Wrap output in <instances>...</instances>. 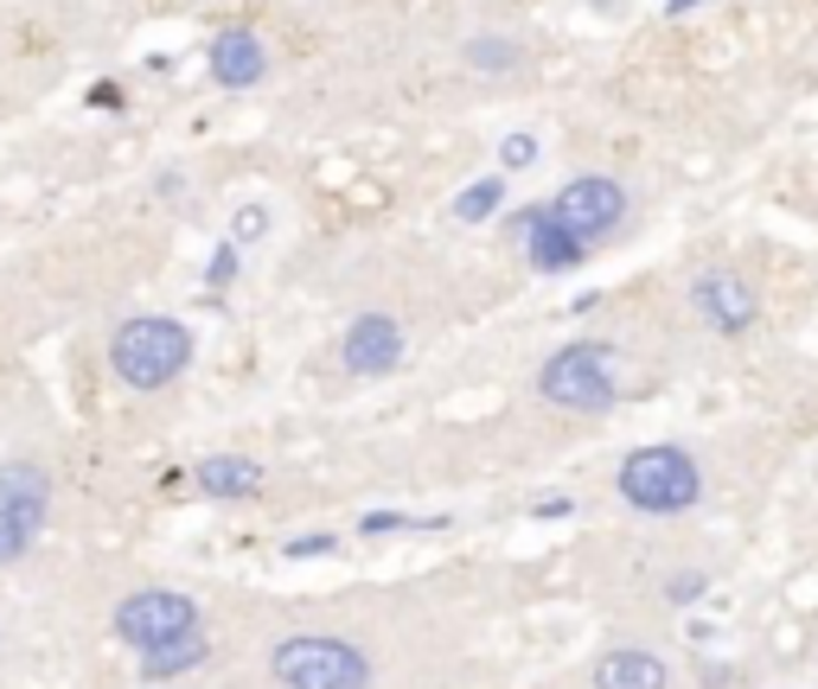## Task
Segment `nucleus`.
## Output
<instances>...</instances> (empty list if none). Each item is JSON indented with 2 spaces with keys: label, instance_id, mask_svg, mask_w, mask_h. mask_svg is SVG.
I'll use <instances>...</instances> for the list:
<instances>
[{
  "label": "nucleus",
  "instance_id": "1",
  "mask_svg": "<svg viewBox=\"0 0 818 689\" xmlns=\"http://www.w3.org/2000/svg\"><path fill=\"white\" fill-rule=\"evenodd\" d=\"M186 364H192V332L180 320H167V313L122 320L110 338V370L128 390H167Z\"/></svg>",
  "mask_w": 818,
  "mask_h": 689
},
{
  "label": "nucleus",
  "instance_id": "2",
  "mask_svg": "<svg viewBox=\"0 0 818 689\" xmlns=\"http://www.w3.org/2000/svg\"><path fill=\"white\" fill-rule=\"evenodd\" d=\"M621 498L646 517H678L704 498V467L671 447V440H652V447H633L621 460Z\"/></svg>",
  "mask_w": 818,
  "mask_h": 689
},
{
  "label": "nucleus",
  "instance_id": "3",
  "mask_svg": "<svg viewBox=\"0 0 818 689\" xmlns=\"http://www.w3.org/2000/svg\"><path fill=\"white\" fill-rule=\"evenodd\" d=\"M537 390H544V402H557L569 415H601V409H614V397H621V358H614L601 338H569L563 352L544 358Z\"/></svg>",
  "mask_w": 818,
  "mask_h": 689
},
{
  "label": "nucleus",
  "instance_id": "4",
  "mask_svg": "<svg viewBox=\"0 0 818 689\" xmlns=\"http://www.w3.org/2000/svg\"><path fill=\"white\" fill-rule=\"evenodd\" d=\"M282 689H372V657L333 632H295L269 652Z\"/></svg>",
  "mask_w": 818,
  "mask_h": 689
},
{
  "label": "nucleus",
  "instance_id": "5",
  "mask_svg": "<svg viewBox=\"0 0 818 689\" xmlns=\"http://www.w3.org/2000/svg\"><path fill=\"white\" fill-rule=\"evenodd\" d=\"M115 632H122V645H135V657H154L198 632V600L173 594V587H141L115 607Z\"/></svg>",
  "mask_w": 818,
  "mask_h": 689
},
{
  "label": "nucleus",
  "instance_id": "6",
  "mask_svg": "<svg viewBox=\"0 0 818 689\" xmlns=\"http://www.w3.org/2000/svg\"><path fill=\"white\" fill-rule=\"evenodd\" d=\"M544 211H550V218H557L582 250H595V243H607V237L627 223V185L607 180V173H582V180L563 185Z\"/></svg>",
  "mask_w": 818,
  "mask_h": 689
},
{
  "label": "nucleus",
  "instance_id": "7",
  "mask_svg": "<svg viewBox=\"0 0 818 689\" xmlns=\"http://www.w3.org/2000/svg\"><path fill=\"white\" fill-rule=\"evenodd\" d=\"M691 313H697L709 332H723V338H742V332L761 320V294H754V282L736 275V268H704V275L691 282Z\"/></svg>",
  "mask_w": 818,
  "mask_h": 689
},
{
  "label": "nucleus",
  "instance_id": "8",
  "mask_svg": "<svg viewBox=\"0 0 818 689\" xmlns=\"http://www.w3.org/2000/svg\"><path fill=\"white\" fill-rule=\"evenodd\" d=\"M339 358H345L352 377H390V370L404 364V326H397L390 313H359V320L345 326Z\"/></svg>",
  "mask_w": 818,
  "mask_h": 689
},
{
  "label": "nucleus",
  "instance_id": "9",
  "mask_svg": "<svg viewBox=\"0 0 818 689\" xmlns=\"http://www.w3.org/2000/svg\"><path fill=\"white\" fill-rule=\"evenodd\" d=\"M519 243H524V255H531L537 275H569V268L589 262V250H582L544 205H537V211H519Z\"/></svg>",
  "mask_w": 818,
  "mask_h": 689
},
{
  "label": "nucleus",
  "instance_id": "10",
  "mask_svg": "<svg viewBox=\"0 0 818 689\" xmlns=\"http://www.w3.org/2000/svg\"><path fill=\"white\" fill-rule=\"evenodd\" d=\"M262 71H269V51H262V38L250 26H224L212 38V77L224 90H257Z\"/></svg>",
  "mask_w": 818,
  "mask_h": 689
},
{
  "label": "nucleus",
  "instance_id": "11",
  "mask_svg": "<svg viewBox=\"0 0 818 689\" xmlns=\"http://www.w3.org/2000/svg\"><path fill=\"white\" fill-rule=\"evenodd\" d=\"M0 505L13 510L26 530H45V510H52V479L33 460H7L0 467Z\"/></svg>",
  "mask_w": 818,
  "mask_h": 689
},
{
  "label": "nucleus",
  "instance_id": "12",
  "mask_svg": "<svg viewBox=\"0 0 818 689\" xmlns=\"http://www.w3.org/2000/svg\"><path fill=\"white\" fill-rule=\"evenodd\" d=\"M192 479H198L205 498H257L262 492V467L243 453H212V460H198Z\"/></svg>",
  "mask_w": 818,
  "mask_h": 689
},
{
  "label": "nucleus",
  "instance_id": "13",
  "mask_svg": "<svg viewBox=\"0 0 818 689\" xmlns=\"http://www.w3.org/2000/svg\"><path fill=\"white\" fill-rule=\"evenodd\" d=\"M595 689H666V664L639 645H621L595 664Z\"/></svg>",
  "mask_w": 818,
  "mask_h": 689
},
{
  "label": "nucleus",
  "instance_id": "14",
  "mask_svg": "<svg viewBox=\"0 0 818 689\" xmlns=\"http://www.w3.org/2000/svg\"><path fill=\"white\" fill-rule=\"evenodd\" d=\"M205 632H192V639H180V645H167V652L141 657V670H148V684H167V677H186V670H198L205 664Z\"/></svg>",
  "mask_w": 818,
  "mask_h": 689
},
{
  "label": "nucleus",
  "instance_id": "15",
  "mask_svg": "<svg viewBox=\"0 0 818 689\" xmlns=\"http://www.w3.org/2000/svg\"><path fill=\"white\" fill-rule=\"evenodd\" d=\"M499 205H505V180H499V173H486V180H474L461 198H454V218H461V223H486Z\"/></svg>",
  "mask_w": 818,
  "mask_h": 689
},
{
  "label": "nucleus",
  "instance_id": "16",
  "mask_svg": "<svg viewBox=\"0 0 818 689\" xmlns=\"http://www.w3.org/2000/svg\"><path fill=\"white\" fill-rule=\"evenodd\" d=\"M467 65H474V71H486V77H499V71H512V65H519V45H512V38L480 33V38H467Z\"/></svg>",
  "mask_w": 818,
  "mask_h": 689
},
{
  "label": "nucleus",
  "instance_id": "17",
  "mask_svg": "<svg viewBox=\"0 0 818 689\" xmlns=\"http://www.w3.org/2000/svg\"><path fill=\"white\" fill-rule=\"evenodd\" d=\"M33 537H38V530H26V524H20L13 510L0 505V569H7V562H20V555L33 549Z\"/></svg>",
  "mask_w": 818,
  "mask_h": 689
},
{
  "label": "nucleus",
  "instance_id": "18",
  "mask_svg": "<svg viewBox=\"0 0 818 689\" xmlns=\"http://www.w3.org/2000/svg\"><path fill=\"white\" fill-rule=\"evenodd\" d=\"M531 160H537V141H531V135H505V141H499V166H505V173H519Z\"/></svg>",
  "mask_w": 818,
  "mask_h": 689
},
{
  "label": "nucleus",
  "instance_id": "19",
  "mask_svg": "<svg viewBox=\"0 0 818 689\" xmlns=\"http://www.w3.org/2000/svg\"><path fill=\"white\" fill-rule=\"evenodd\" d=\"M709 581L697 575V569H684V575H671V587H666V600L671 607H691V600H697V594H704Z\"/></svg>",
  "mask_w": 818,
  "mask_h": 689
},
{
  "label": "nucleus",
  "instance_id": "20",
  "mask_svg": "<svg viewBox=\"0 0 818 689\" xmlns=\"http://www.w3.org/2000/svg\"><path fill=\"white\" fill-rule=\"evenodd\" d=\"M262 230H269V211H262V205H243V211H237V230H230V237H237V243H257Z\"/></svg>",
  "mask_w": 818,
  "mask_h": 689
},
{
  "label": "nucleus",
  "instance_id": "21",
  "mask_svg": "<svg viewBox=\"0 0 818 689\" xmlns=\"http://www.w3.org/2000/svg\"><path fill=\"white\" fill-rule=\"evenodd\" d=\"M359 530H372V537H384V530H422V524H409V517H397V510H372Z\"/></svg>",
  "mask_w": 818,
  "mask_h": 689
},
{
  "label": "nucleus",
  "instance_id": "22",
  "mask_svg": "<svg viewBox=\"0 0 818 689\" xmlns=\"http://www.w3.org/2000/svg\"><path fill=\"white\" fill-rule=\"evenodd\" d=\"M230 275H237V243H224V250L212 255V288H230Z\"/></svg>",
  "mask_w": 818,
  "mask_h": 689
},
{
  "label": "nucleus",
  "instance_id": "23",
  "mask_svg": "<svg viewBox=\"0 0 818 689\" xmlns=\"http://www.w3.org/2000/svg\"><path fill=\"white\" fill-rule=\"evenodd\" d=\"M327 549H333V537H295V543H288V555H327Z\"/></svg>",
  "mask_w": 818,
  "mask_h": 689
},
{
  "label": "nucleus",
  "instance_id": "24",
  "mask_svg": "<svg viewBox=\"0 0 818 689\" xmlns=\"http://www.w3.org/2000/svg\"><path fill=\"white\" fill-rule=\"evenodd\" d=\"M531 510H537V517H569V510H576V505H569V498H537V505H531Z\"/></svg>",
  "mask_w": 818,
  "mask_h": 689
},
{
  "label": "nucleus",
  "instance_id": "25",
  "mask_svg": "<svg viewBox=\"0 0 818 689\" xmlns=\"http://www.w3.org/2000/svg\"><path fill=\"white\" fill-rule=\"evenodd\" d=\"M90 103H96V110H115L122 96H115V83H96V90H90Z\"/></svg>",
  "mask_w": 818,
  "mask_h": 689
}]
</instances>
